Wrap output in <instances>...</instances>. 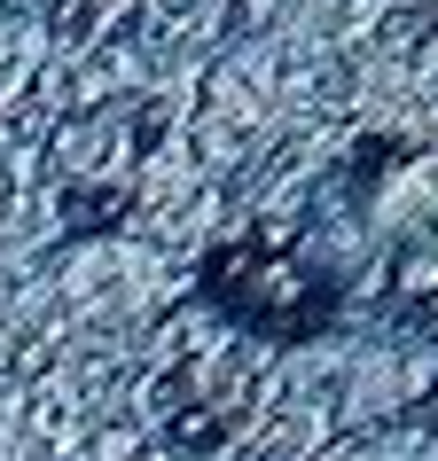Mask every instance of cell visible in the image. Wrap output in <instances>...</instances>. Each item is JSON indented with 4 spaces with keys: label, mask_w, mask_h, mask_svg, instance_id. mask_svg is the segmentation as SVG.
<instances>
[{
    "label": "cell",
    "mask_w": 438,
    "mask_h": 461,
    "mask_svg": "<svg viewBox=\"0 0 438 461\" xmlns=\"http://www.w3.org/2000/svg\"><path fill=\"white\" fill-rule=\"evenodd\" d=\"M196 282L227 321H243L251 337H274V344H306L337 321V282L321 267H306V250L274 243V235L219 243Z\"/></svg>",
    "instance_id": "1"
}]
</instances>
